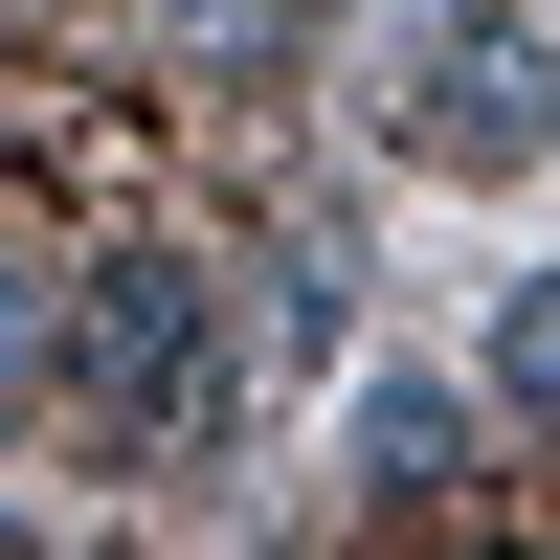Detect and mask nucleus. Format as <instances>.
I'll return each mask as SVG.
<instances>
[{
    "label": "nucleus",
    "mask_w": 560,
    "mask_h": 560,
    "mask_svg": "<svg viewBox=\"0 0 560 560\" xmlns=\"http://www.w3.org/2000/svg\"><path fill=\"white\" fill-rule=\"evenodd\" d=\"M448 448H471L448 382H382V404H359V493H448Z\"/></svg>",
    "instance_id": "obj_3"
},
{
    "label": "nucleus",
    "mask_w": 560,
    "mask_h": 560,
    "mask_svg": "<svg viewBox=\"0 0 560 560\" xmlns=\"http://www.w3.org/2000/svg\"><path fill=\"white\" fill-rule=\"evenodd\" d=\"M68 404H90L113 448L224 427V314H202V269H90V314H68Z\"/></svg>",
    "instance_id": "obj_1"
},
{
    "label": "nucleus",
    "mask_w": 560,
    "mask_h": 560,
    "mask_svg": "<svg viewBox=\"0 0 560 560\" xmlns=\"http://www.w3.org/2000/svg\"><path fill=\"white\" fill-rule=\"evenodd\" d=\"M493 382H516V404H560V292H516V314H493Z\"/></svg>",
    "instance_id": "obj_4"
},
{
    "label": "nucleus",
    "mask_w": 560,
    "mask_h": 560,
    "mask_svg": "<svg viewBox=\"0 0 560 560\" xmlns=\"http://www.w3.org/2000/svg\"><path fill=\"white\" fill-rule=\"evenodd\" d=\"M404 90H427V113H404V135H427V158H538V135H560V90H538V23H516V0H448V23L427 45H404Z\"/></svg>",
    "instance_id": "obj_2"
},
{
    "label": "nucleus",
    "mask_w": 560,
    "mask_h": 560,
    "mask_svg": "<svg viewBox=\"0 0 560 560\" xmlns=\"http://www.w3.org/2000/svg\"><path fill=\"white\" fill-rule=\"evenodd\" d=\"M23 359H45V292H23V269H0V382H23Z\"/></svg>",
    "instance_id": "obj_6"
},
{
    "label": "nucleus",
    "mask_w": 560,
    "mask_h": 560,
    "mask_svg": "<svg viewBox=\"0 0 560 560\" xmlns=\"http://www.w3.org/2000/svg\"><path fill=\"white\" fill-rule=\"evenodd\" d=\"M314 23V0H202V45H292Z\"/></svg>",
    "instance_id": "obj_5"
}]
</instances>
